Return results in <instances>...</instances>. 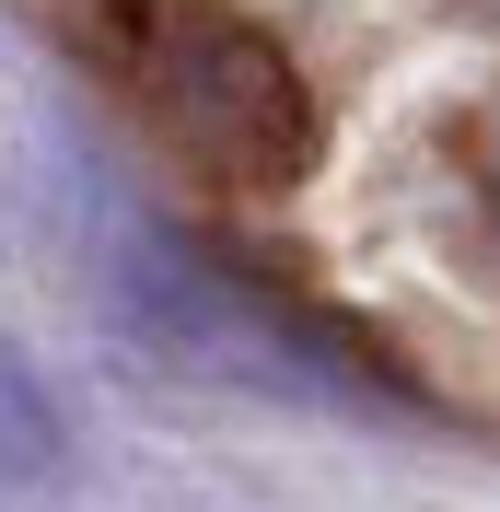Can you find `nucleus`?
Returning <instances> with one entry per match:
<instances>
[{
  "label": "nucleus",
  "instance_id": "1",
  "mask_svg": "<svg viewBox=\"0 0 500 512\" xmlns=\"http://www.w3.org/2000/svg\"><path fill=\"white\" fill-rule=\"evenodd\" d=\"M140 105H152L163 152L187 163L198 187L221 198H291L314 175V94L303 70H291V47L268 24H245V12H163V24H140Z\"/></svg>",
  "mask_w": 500,
  "mask_h": 512
},
{
  "label": "nucleus",
  "instance_id": "3",
  "mask_svg": "<svg viewBox=\"0 0 500 512\" xmlns=\"http://www.w3.org/2000/svg\"><path fill=\"white\" fill-rule=\"evenodd\" d=\"M35 12H59L70 35H105V47H140V24H152V0H35Z\"/></svg>",
  "mask_w": 500,
  "mask_h": 512
},
{
  "label": "nucleus",
  "instance_id": "4",
  "mask_svg": "<svg viewBox=\"0 0 500 512\" xmlns=\"http://www.w3.org/2000/svg\"><path fill=\"white\" fill-rule=\"evenodd\" d=\"M477 24H500V0H477Z\"/></svg>",
  "mask_w": 500,
  "mask_h": 512
},
{
  "label": "nucleus",
  "instance_id": "2",
  "mask_svg": "<svg viewBox=\"0 0 500 512\" xmlns=\"http://www.w3.org/2000/svg\"><path fill=\"white\" fill-rule=\"evenodd\" d=\"M396 198H407V233L466 291H500V82L419 117V140L396 163Z\"/></svg>",
  "mask_w": 500,
  "mask_h": 512
}]
</instances>
